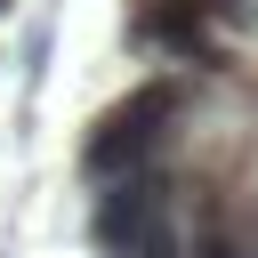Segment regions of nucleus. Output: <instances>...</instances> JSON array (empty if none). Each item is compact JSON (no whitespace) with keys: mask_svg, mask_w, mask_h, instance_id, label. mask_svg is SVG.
<instances>
[{"mask_svg":"<svg viewBox=\"0 0 258 258\" xmlns=\"http://www.w3.org/2000/svg\"><path fill=\"white\" fill-rule=\"evenodd\" d=\"M185 105H194V81H185V73L137 81L121 105L97 113V129H89V145H81V177H89V185H113V177H129V169H153L161 145H169V121H185Z\"/></svg>","mask_w":258,"mask_h":258,"instance_id":"obj_1","label":"nucleus"},{"mask_svg":"<svg viewBox=\"0 0 258 258\" xmlns=\"http://www.w3.org/2000/svg\"><path fill=\"white\" fill-rule=\"evenodd\" d=\"M8 8H16V0H0V16H8Z\"/></svg>","mask_w":258,"mask_h":258,"instance_id":"obj_2","label":"nucleus"}]
</instances>
